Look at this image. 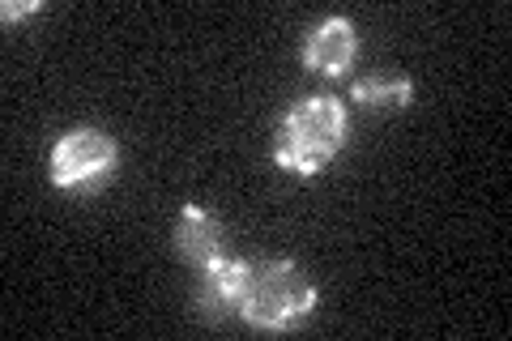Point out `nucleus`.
<instances>
[{"label": "nucleus", "mask_w": 512, "mask_h": 341, "mask_svg": "<svg viewBox=\"0 0 512 341\" xmlns=\"http://www.w3.org/2000/svg\"><path fill=\"white\" fill-rule=\"evenodd\" d=\"M355 103L363 111H397L410 103V81L406 77H363L355 81Z\"/></svg>", "instance_id": "0eeeda50"}, {"label": "nucleus", "mask_w": 512, "mask_h": 341, "mask_svg": "<svg viewBox=\"0 0 512 341\" xmlns=\"http://www.w3.org/2000/svg\"><path fill=\"white\" fill-rule=\"evenodd\" d=\"M316 303V286L308 282L295 261H269V265H248L244 286H239V316L256 329H286L299 316H308Z\"/></svg>", "instance_id": "f03ea898"}, {"label": "nucleus", "mask_w": 512, "mask_h": 341, "mask_svg": "<svg viewBox=\"0 0 512 341\" xmlns=\"http://www.w3.org/2000/svg\"><path fill=\"white\" fill-rule=\"evenodd\" d=\"M359 52V39H355V26L346 18H329L320 22L312 35H308V47H303V64L320 77H338L350 69V60Z\"/></svg>", "instance_id": "39448f33"}, {"label": "nucleus", "mask_w": 512, "mask_h": 341, "mask_svg": "<svg viewBox=\"0 0 512 341\" xmlns=\"http://www.w3.org/2000/svg\"><path fill=\"white\" fill-rule=\"evenodd\" d=\"M342 137H346V107L338 99H325V94H312V99L286 111L274 158L295 175H316L342 150Z\"/></svg>", "instance_id": "f257e3e1"}, {"label": "nucleus", "mask_w": 512, "mask_h": 341, "mask_svg": "<svg viewBox=\"0 0 512 341\" xmlns=\"http://www.w3.org/2000/svg\"><path fill=\"white\" fill-rule=\"evenodd\" d=\"M175 248L188 265H197L201 273L214 269L218 261H227V235L214 214H205L201 205H184L180 222H175Z\"/></svg>", "instance_id": "20e7f679"}, {"label": "nucleus", "mask_w": 512, "mask_h": 341, "mask_svg": "<svg viewBox=\"0 0 512 341\" xmlns=\"http://www.w3.org/2000/svg\"><path fill=\"white\" fill-rule=\"evenodd\" d=\"M116 167V145L99 128H73L52 150V184L56 188H86L99 184Z\"/></svg>", "instance_id": "7ed1b4c3"}, {"label": "nucleus", "mask_w": 512, "mask_h": 341, "mask_svg": "<svg viewBox=\"0 0 512 341\" xmlns=\"http://www.w3.org/2000/svg\"><path fill=\"white\" fill-rule=\"evenodd\" d=\"M244 273L248 265L244 261H218L214 269H205L201 278V307H210V312H227V307L239 303V286H244Z\"/></svg>", "instance_id": "423d86ee"}, {"label": "nucleus", "mask_w": 512, "mask_h": 341, "mask_svg": "<svg viewBox=\"0 0 512 341\" xmlns=\"http://www.w3.org/2000/svg\"><path fill=\"white\" fill-rule=\"evenodd\" d=\"M39 5H5V22H13V18H26V13H35Z\"/></svg>", "instance_id": "6e6552de"}]
</instances>
